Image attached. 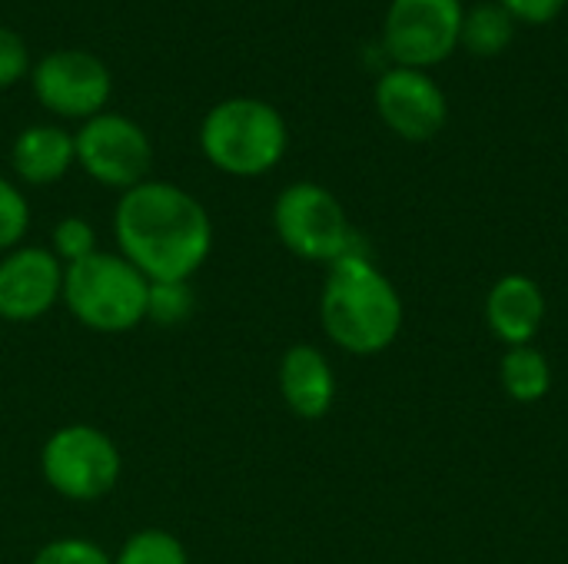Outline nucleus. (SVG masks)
Returning a JSON list of instances; mask_svg holds the SVG:
<instances>
[{
  "label": "nucleus",
  "mask_w": 568,
  "mask_h": 564,
  "mask_svg": "<svg viewBox=\"0 0 568 564\" xmlns=\"http://www.w3.org/2000/svg\"><path fill=\"white\" fill-rule=\"evenodd\" d=\"M113 236L116 253L150 283H190L213 253V219L203 203L163 180L120 193Z\"/></svg>",
  "instance_id": "obj_1"
},
{
  "label": "nucleus",
  "mask_w": 568,
  "mask_h": 564,
  "mask_svg": "<svg viewBox=\"0 0 568 564\" xmlns=\"http://www.w3.org/2000/svg\"><path fill=\"white\" fill-rule=\"evenodd\" d=\"M403 296L359 246L326 269L320 322L326 339L349 356H379L403 332Z\"/></svg>",
  "instance_id": "obj_2"
},
{
  "label": "nucleus",
  "mask_w": 568,
  "mask_h": 564,
  "mask_svg": "<svg viewBox=\"0 0 568 564\" xmlns=\"http://www.w3.org/2000/svg\"><path fill=\"white\" fill-rule=\"evenodd\" d=\"M150 279L120 253H93L83 263L63 266L60 302L70 316L100 336H123L146 322Z\"/></svg>",
  "instance_id": "obj_3"
},
{
  "label": "nucleus",
  "mask_w": 568,
  "mask_h": 564,
  "mask_svg": "<svg viewBox=\"0 0 568 564\" xmlns=\"http://www.w3.org/2000/svg\"><path fill=\"white\" fill-rule=\"evenodd\" d=\"M290 146L283 113L256 96H230L200 123V150L226 176H263L280 166Z\"/></svg>",
  "instance_id": "obj_4"
},
{
  "label": "nucleus",
  "mask_w": 568,
  "mask_h": 564,
  "mask_svg": "<svg viewBox=\"0 0 568 564\" xmlns=\"http://www.w3.org/2000/svg\"><path fill=\"white\" fill-rule=\"evenodd\" d=\"M273 229L280 243L306 263L333 266L346 253L359 249L363 239L349 226L343 203L320 183H290L273 203Z\"/></svg>",
  "instance_id": "obj_5"
},
{
  "label": "nucleus",
  "mask_w": 568,
  "mask_h": 564,
  "mask_svg": "<svg viewBox=\"0 0 568 564\" xmlns=\"http://www.w3.org/2000/svg\"><path fill=\"white\" fill-rule=\"evenodd\" d=\"M123 459L116 442L87 422L57 429L40 449L43 482L67 502H97L120 482Z\"/></svg>",
  "instance_id": "obj_6"
},
{
  "label": "nucleus",
  "mask_w": 568,
  "mask_h": 564,
  "mask_svg": "<svg viewBox=\"0 0 568 564\" xmlns=\"http://www.w3.org/2000/svg\"><path fill=\"white\" fill-rule=\"evenodd\" d=\"M77 163L83 173L106 189H133L153 166V143L140 123L123 113H97L73 133Z\"/></svg>",
  "instance_id": "obj_7"
},
{
  "label": "nucleus",
  "mask_w": 568,
  "mask_h": 564,
  "mask_svg": "<svg viewBox=\"0 0 568 564\" xmlns=\"http://www.w3.org/2000/svg\"><path fill=\"white\" fill-rule=\"evenodd\" d=\"M463 17V0H389L383 43L396 66L429 70L459 47Z\"/></svg>",
  "instance_id": "obj_8"
},
{
  "label": "nucleus",
  "mask_w": 568,
  "mask_h": 564,
  "mask_svg": "<svg viewBox=\"0 0 568 564\" xmlns=\"http://www.w3.org/2000/svg\"><path fill=\"white\" fill-rule=\"evenodd\" d=\"M30 83L40 106L63 120H90L103 113L113 90V76L106 63L87 50L47 53L30 70Z\"/></svg>",
  "instance_id": "obj_9"
},
{
  "label": "nucleus",
  "mask_w": 568,
  "mask_h": 564,
  "mask_svg": "<svg viewBox=\"0 0 568 564\" xmlns=\"http://www.w3.org/2000/svg\"><path fill=\"white\" fill-rule=\"evenodd\" d=\"M373 103L386 130L406 143H426L443 133L449 120V100L443 86L413 66H393L376 80Z\"/></svg>",
  "instance_id": "obj_10"
},
{
  "label": "nucleus",
  "mask_w": 568,
  "mask_h": 564,
  "mask_svg": "<svg viewBox=\"0 0 568 564\" xmlns=\"http://www.w3.org/2000/svg\"><path fill=\"white\" fill-rule=\"evenodd\" d=\"M63 296V263L50 246H17L0 256V319L37 322Z\"/></svg>",
  "instance_id": "obj_11"
},
{
  "label": "nucleus",
  "mask_w": 568,
  "mask_h": 564,
  "mask_svg": "<svg viewBox=\"0 0 568 564\" xmlns=\"http://www.w3.org/2000/svg\"><path fill=\"white\" fill-rule=\"evenodd\" d=\"M483 316H486L489 332L506 349H513V346H532V339L546 326L549 302H546L542 286L532 276H526V273H506L486 293Z\"/></svg>",
  "instance_id": "obj_12"
},
{
  "label": "nucleus",
  "mask_w": 568,
  "mask_h": 564,
  "mask_svg": "<svg viewBox=\"0 0 568 564\" xmlns=\"http://www.w3.org/2000/svg\"><path fill=\"white\" fill-rule=\"evenodd\" d=\"M280 396L296 419L316 422L336 402V372L320 346L296 342L280 359Z\"/></svg>",
  "instance_id": "obj_13"
},
{
  "label": "nucleus",
  "mask_w": 568,
  "mask_h": 564,
  "mask_svg": "<svg viewBox=\"0 0 568 564\" xmlns=\"http://www.w3.org/2000/svg\"><path fill=\"white\" fill-rule=\"evenodd\" d=\"M10 163L23 183L50 186V183L63 180L70 173V166L77 163L73 133H67L63 126H53V123L27 126L13 140Z\"/></svg>",
  "instance_id": "obj_14"
},
{
  "label": "nucleus",
  "mask_w": 568,
  "mask_h": 564,
  "mask_svg": "<svg viewBox=\"0 0 568 564\" xmlns=\"http://www.w3.org/2000/svg\"><path fill=\"white\" fill-rule=\"evenodd\" d=\"M499 382H503V392L513 402L536 406L552 389V366H549L546 352H539L536 346H513V349L503 352Z\"/></svg>",
  "instance_id": "obj_15"
},
{
  "label": "nucleus",
  "mask_w": 568,
  "mask_h": 564,
  "mask_svg": "<svg viewBox=\"0 0 568 564\" xmlns=\"http://www.w3.org/2000/svg\"><path fill=\"white\" fill-rule=\"evenodd\" d=\"M516 37V20L499 0H483L466 10L459 47H466L476 57H499Z\"/></svg>",
  "instance_id": "obj_16"
},
{
  "label": "nucleus",
  "mask_w": 568,
  "mask_h": 564,
  "mask_svg": "<svg viewBox=\"0 0 568 564\" xmlns=\"http://www.w3.org/2000/svg\"><path fill=\"white\" fill-rule=\"evenodd\" d=\"M113 564H190V555L176 535L163 529H140L120 545Z\"/></svg>",
  "instance_id": "obj_17"
},
{
  "label": "nucleus",
  "mask_w": 568,
  "mask_h": 564,
  "mask_svg": "<svg viewBox=\"0 0 568 564\" xmlns=\"http://www.w3.org/2000/svg\"><path fill=\"white\" fill-rule=\"evenodd\" d=\"M50 253L63 263V266H73V263H83L87 256L100 253L97 246V229L83 219V216H63L53 233H50Z\"/></svg>",
  "instance_id": "obj_18"
},
{
  "label": "nucleus",
  "mask_w": 568,
  "mask_h": 564,
  "mask_svg": "<svg viewBox=\"0 0 568 564\" xmlns=\"http://www.w3.org/2000/svg\"><path fill=\"white\" fill-rule=\"evenodd\" d=\"M30 229V203L17 183L0 176V256L23 246Z\"/></svg>",
  "instance_id": "obj_19"
},
{
  "label": "nucleus",
  "mask_w": 568,
  "mask_h": 564,
  "mask_svg": "<svg viewBox=\"0 0 568 564\" xmlns=\"http://www.w3.org/2000/svg\"><path fill=\"white\" fill-rule=\"evenodd\" d=\"M193 312L190 283H153L150 286V312L146 319L160 326H180Z\"/></svg>",
  "instance_id": "obj_20"
},
{
  "label": "nucleus",
  "mask_w": 568,
  "mask_h": 564,
  "mask_svg": "<svg viewBox=\"0 0 568 564\" xmlns=\"http://www.w3.org/2000/svg\"><path fill=\"white\" fill-rule=\"evenodd\" d=\"M30 564H113V555H106V548H100L90 539H53L47 542Z\"/></svg>",
  "instance_id": "obj_21"
},
{
  "label": "nucleus",
  "mask_w": 568,
  "mask_h": 564,
  "mask_svg": "<svg viewBox=\"0 0 568 564\" xmlns=\"http://www.w3.org/2000/svg\"><path fill=\"white\" fill-rule=\"evenodd\" d=\"M27 70H30V53L23 37L10 27H0V90L23 80Z\"/></svg>",
  "instance_id": "obj_22"
},
{
  "label": "nucleus",
  "mask_w": 568,
  "mask_h": 564,
  "mask_svg": "<svg viewBox=\"0 0 568 564\" xmlns=\"http://www.w3.org/2000/svg\"><path fill=\"white\" fill-rule=\"evenodd\" d=\"M516 23H529V27H542V23H552L562 10H566L568 0H499Z\"/></svg>",
  "instance_id": "obj_23"
},
{
  "label": "nucleus",
  "mask_w": 568,
  "mask_h": 564,
  "mask_svg": "<svg viewBox=\"0 0 568 564\" xmlns=\"http://www.w3.org/2000/svg\"><path fill=\"white\" fill-rule=\"evenodd\" d=\"M566 140H568V123H566Z\"/></svg>",
  "instance_id": "obj_24"
}]
</instances>
